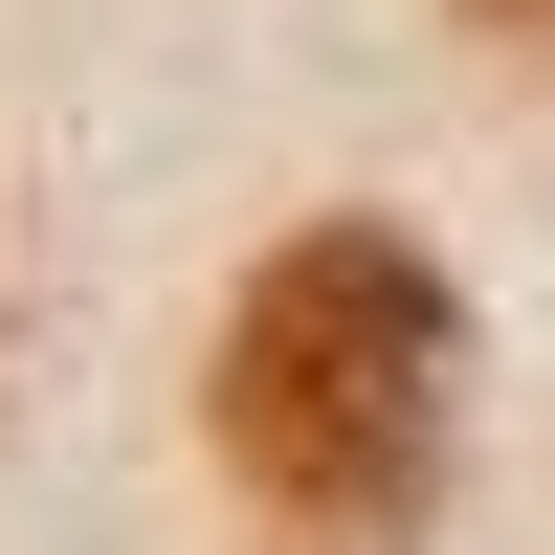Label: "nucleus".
Segmentation results:
<instances>
[{
  "instance_id": "obj_1",
  "label": "nucleus",
  "mask_w": 555,
  "mask_h": 555,
  "mask_svg": "<svg viewBox=\"0 0 555 555\" xmlns=\"http://www.w3.org/2000/svg\"><path fill=\"white\" fill-rule=\"evenodd\" d=\"M201 423H222V467H245L289 533L400 555V533L444 512V444H467V311H444V267L400 245V222H311V245H267L245 311H222Z\"/></svg>"
},
{
  "instance_id": "obj_2",
  "label": "nucleus",
  "mask_w": 555,
  "mask_h": 555,
  "mask_svg": "<svg viewBox=\"0 0 555 555\" xmlns=\"http://www.w3.org/2000/svg\"><path fill=\"white\" fill-rule=\"evenodd\" d=\"M489 23H512V44H555V0H489Z\"/></svg>"
}]
</instances>
